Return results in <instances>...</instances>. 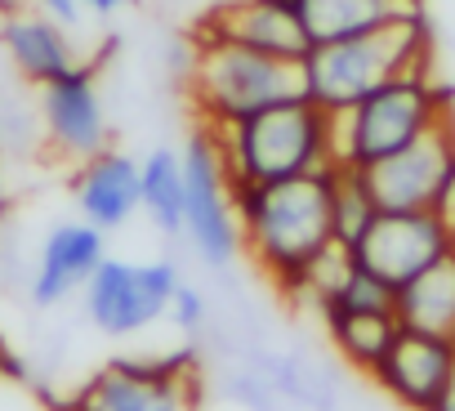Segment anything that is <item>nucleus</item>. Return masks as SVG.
<instances>
[{
    "instance_id": "1",
    "label": "nucleus",
    "mask_w": 455,
    "mask_h": 411,
    "mask_svg": "<svg viewBox=\"0 0 455 411\" xmlns=\"http://www.w3.org/2000/svg\"><path fill=\"white\" fill-rule=\"evenodd\" d=\"M331 188H335V161L277 183H233L242 255L277 291L335 242Z\"/></svg>"
},
{
    "instance_id": "2",
    "label": "nucleus",
    "mask_w": 455,
    "mask_h": 411,
    "mask_svg": "<svg viewBox=\"0 0 455 411\" xmlns=\"http://www.w3.org/2000/svg\"><path fill=\"white\" fill-rule=\"evenodd\" d=\"M183 81L201 125H233L273 103L304 99V59H277L210 32H192Z\"/></svg>"
},
{
    "instance_id": "3",
    "label": "nucleus",
    "mask_w": 455,
    "mask_h": 411,
    "mask_svg": "<svg viewBox=\"0 0 455 411\" xmlns=\"http://www.w3.org/2000/svg\"><path fill=\"white\" fill-rule=\"evenodd\" d=\"M419 68H433L428 14L393 19L375 32L313 45L304 54V94L326 112H344L362 103L371 90H379L384 81L402 72H419Z\"/></svg>"
},
{
    "instance_id": "4",
    "label": "nucleus",
    "mask_w": 455,
    "mask_h": 411,
    "mask_svg": "<svg viewBox=\"0 0 455 411\" xmlns=\"http://www.w3.org/2000/svg\"><path fill=\"white\" fill-rule=\"evenodd\" d=\"M210 134L219 143L228 183H277L331 165V112L308 94L273 103L233 125H210Z\"/></svg>"
},
{
    "instance_id": "5",
    "label": "nucleus",
    "mask_w": 455,
    "mask_h": 411,
    "mask_svg": "<svg viewBox=\"0 0 455 411\" xmlns=\"http://www.w3.org/2000/svg\"><path fill=\"white\" fill-rule=\"evenodd\" d=\"M455 112L451 85L433 77V68L402 72L371 90L362 103L331 112V161L335 165H375L397 148L415 143L424 130Z\"/></svg>"
},
{
    "instance_id": "6",
    "label": "nucleus",
    "mask_w": 455,
    "mask_h": 411,
    "mask_svg": "<svg viewBox=\"0 0 455 411\" xmlns=\"http://www.w3.org/2000/svg\"><path fill=\"white\" fill-rule=\"evenodd\" d=\"M179 152H183V242L205 269L223 273L242 260V224L210 125H192Z\"/></svg>"
},
{
    "instance_id": "7",
    "label": "nucleus",
    "mask_w": 455,
    "mask_h": 411,
    "mask_svg": "<svg viewBox=\"0 0 455 411\" xmlns=\"http://www.w3.org/2000/svg\"><path fill=\"white\" fill-rule=\"evenodd\" d=\"M179 282H183V269L170 255L161 260H112L108 255L81 291L85 318L94 331L112 340H130L170 313Z\"/></svg>"
},
{
    "instance_id": "8",
    "label": "nucleus",
    "mask_w": 455,
    "mask_h": 411,
    "mask_svg": "<svg viewBox=\"0 0 455 411\" xmlns=\"http://www.w3.org/2000/svg\"><path fill=\"white\" fill-rule=\"evenodd\" d=\"M348 251L366 273L397 291L437 260L455 255V238L433 211H379L375 224Z\"/></svg>"
},
{
    "instance_id": "9",
    "label": "nucleus",
    "mask_w": 455,
    "mask_h": 411,
    "mask_svg": "<svg viewBox=\"0 0 455 411\" xmlns=\"http://www.w3.org/2000/svg\"><path fill=\"white\" fill-rule=\"evenodd\" d=\"M366 380L402 411H437V402L455 380V340L397 326V335L366 371Z\"/></svg>"
},
{
    "instance_id": "10",
    "label": "nucleus",
    "mask_w": 455,
    "mask_h": 411,
    "mask_svg": "<svg viewBox=\"0 0 455 411\" xmlns=\"http://www.w3.org/2000/svg\"><path fill=\"white\" fill-rule=\"evenodd\" d=\"M455 161V112L424 130L415 143L397 148L393 157L362 165L379 211H433V197Z\"/></svg>"
},
{
    "instance_id": "11",
    "label": "nucleus",
    "mask_w": 455,
    "mask_h": 411,
    "mask_svg": "<svg viewBox=\"0 0 455 411\" xmlns=\"http://www.w3.org/2000/svg\"><path fill=\"white\" fill-rule=\"evenodd\" d=\"M41 121H45V139L59 157L68 161H85L94 152L108 148V103L99 90V72L90 63L63 72L59 81L41 85Z\"/></svg>"
},
{
    "instance_id": "12",
    "label": "nucleus",
    "mask_w": 455,
    "mask_h": 411,
    "mask_svg": "<svg viewBox=\"0 0 455 411\" xmlns=\"http://www.w3.org/2000/svg\"><path fill=\"white\" fill-rule=\"evenodd\" d=\"M63 411H188V389L170 362H108Z\"/></svg>"
},
{
    "instance_id": "13",
    "label": "nucleus",
    "mask_w": 455,
    "mask_h": 411,
    "mask_svg": "<svg viewBox=\"0 0 455 411\" xmlns=\"http://www.w3.org/2000/svg\"><path fill=\"white\" fill-rule=\"evenodd\" d=\"M196 32L237 41L277 59H304L313 50L291 0H219V5H205Z\"/></svg>"
},
{
    "instance_id": "14",
    "label": "nucleus",
    "mask_w": 455,
    "mask_h": 411,
    "mask_svg": "<svg viewBox=\"0 0 455 411\" xmlns=\"http://www.w3.org/2000/svg\"><path fill=\"white\" fill-rule=\"evenodd\" d=\"M72 197H76V211L85 224L116 233L125 229L139 211H143V179H139V161L121 148H103L94 157H85L76 165L72 179Z\"/></svg>"
},
{
    "instance_id": "15",
    "label": "nucleus",
    "mask_w": 455,
    "mask_h": 411,
    "mask_svg": "<svg viewBox=\"0 0 455 411\" xmlns=\"http://www.w3.org/2000/svg\"><path fill=\"white\" fill-rule=\"evenodd\" d=\"M108 260V233L85 224V220H68L54 224L41 242L36 255V273H32V304L54 309L63 300H72L76 291H85L90 273Z\"/></svg>"
},
{
    "instance_id": "16",
    "label": "nucleus",
    "mask_w": 455,
    "mask_h": 411,
    "mask_svg": "<svg viewBox=\"0 0 455 411\" xmlns=\"http://www.w3.org/2000/svg\"><path fill=\"white\" fill-rule=\"evenodd\" d=\"M0 45H5V54L19 68V77L32 81V85H50L63 72L81 68L72 32L59 28L54 19L36 14V10H14V14L0 19Z\"/></svg>"
},
{
    "instance_id": "17",
    "label": "nucleus",
    "mask_w": 455,
    "mask_h": 411,
    "mask_svg": "<svg viewBox=\"0 0 455 411\" xmlns=\"http://www.w3.org/2000/svg\"><path fill=\"white\" fill-rule=\"evenodd\" d=\"M308 45L326 41H348L362 32H375L393 19H415L424 14V0H291Z\"/></svg>"
},
{
    "instance_id": "18",
    "label": "nucleus",
    "mask_w": 455,
    "mask_h": 411,
    "mask_svg": "<svg viewBox=\"0 0 455 411\" xmlns=\"http://www.w3.org/2000/svg\"><path fill=\"white\" fill-rule=\"evenodd\" d=\"M393 309H397L402 326L455 340V255L437 260L433 269H424L419 278L397 286Z\"/></svg>"
},
{
    "instance_id": "19",
    "label": "nucleus",
    "mask_w": 455,
    "mask_h": 411,
    "mask_svg": "<svg viewBox=\"0 0 455 411\" xmlns=\"http://www.w3.org/2000/svg\"><path fill=\"white\" fill-rule=\"evenodd\" d=\"M139 179H143V215L152 220V229L165 238H183V152L156 143L139 161Z\"/></svg>"
},
{
    "instance_id": "20",
    "label": "nucleus",
    "mask_w": 455,
    "mask_h": 411,
    "mask_svg": "<svg viewBox=\"0 0 455 411\" xmlns=\"http://www.w3.org/2000/svg\"><path fill=\"white\" fill-rule=\"evenodd\" d=\"M397 313L393 309H366V313H326L322 331L335 344V353L353 367V371H371L379 362V353L388 349V340L397 335Z\"/></svg>"
},
{
    "instance_id": "21",
    "label": "nucleus",
    "mask_w": 455,
    "mask_h": 411,
    "mask_svg": "<svg viewBox=\"0 0 455 411\" xmlns=\"http://www.w3.org/2000/svg\"><path fill=\"white\" fill-rule=\"evenodd\" d=\"M379 215V201L362 174V165H335V188H331V220H335V242L353 246Z\"/></svg>"
},
{
    "instance_id": "22",
    "label": "nucleus",
    "mask_w": 455,
    "mask_h": 411,
    "mask_svg": "<svg viewBox=\"0 0 455 411\" xmlns=\"http://www.w3.org/2000/svg\"><path fill=\"white\" fill-rule=\"evenodd\" d=\"M179 331H201L205 326V318H210V300H205V291L201 286H192V282H179V291H174V300H170V313H165Z\"/></svg>"
},
{
    "instance_id": "23",
    "label": "nucleus",
    "mask_w": 455,
    "mask_h": 411,
    "mask_svg": "<svg viewBox=\"0 0 455 411\" xmlns=\"http://www.w3.org/2000/svg\"><path fill=\"white\" fill-rule=\"evenodd\" d=\"M36 14H45V19H54L59 28L76 32L81 19H85V5H81V0H36Z\"/></svg>"
},
{
    "instance_id": "24",
    "label": "nucleus",
    "mask_w": 455,
    "mask_h": 411,
    "mask_svg": "<svg viewBox=\"0 0 455 411\" xmlns=\"http://www.w3.org/2000/svg\"><path fill=\"white\" fill-rule=\"evenodd\" d=\"M433 215L451 229V238H455V161H451V170H446V179H442V188H437V197H433Z\"/></svg>"
},
{
    "instance_id": "25",
    "label": "nucleus",
    "mask_w": 455,
    "mask_h": 411,
    "mask_svg": "<svg viewBox=\"0 0 455 411\" xmlns=\"http://www.w3.org/2000/svg\"><path fill=\"white\" fill-rule=\"evenodd\" d=\"M0 375H23V362H19V353L0 340Z\"/></svg>"
},
{
    "instance_id": "26",
    "label": "nucleus",
    "mask_w": 455,
    "mask_h": 411,
    "mask_svg": "<svg viewBox=\"0 0 455 411\" xmlns=\"http://www.w3.org/2000/svg\"><path fill=\"white\" fill-rule=\"evenodd\" d=\"M81 5L90 10V14H99V19H108V14H116V10H125L130 0H81Z\"/></svg>"
},
{
    "instance_id": "27",
    "label": "nucleus",
    "mask_w": 455,
    "mask_h": 411,
    "mask_svg": "<svg viewBox=\"0 0 455 411\" xmlns=\"http://www.w3.org/2000/svg\"><path fill=\"white\" fill-rule=\"evenodd\" d=\"M437 411H455V380H451V389H446V398L437 402Z\"/></svg>"
},
{
    "instance_id": "28",
    "label": "nucleus",
    "mask_w": 455,
    "mask_h": 411,
    "mask_svg": "<svg viewBox=\"0 0 455 411\" xmlns=\"http://www.w3.org/2000/svg\"><path fill=\"white\" fill-rule=\"evenodd\" d=\"M14 10H23V0H0V19L14 14Z\"/></svg>"
},
{
    "instance_id": "29",
    "label": "nucleus",
    "mask_w": 455,
    "mask_h": 411,
    "mask_svg": "<svg viewBox=\"0 0 455 411\" xmlns=\"http://www.w3.org/2000/svg\"><path fill=\"white\" fill-rule=\"evenodd\" d=\"M205 5H219V0H205Z\"/></svg>"
}]
</instances>
